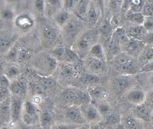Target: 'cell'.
I'll return each mask as SVG.
<instances>
[{"label":"cell","mask_w":153,"mask_h":129,"mask_svg":"<svg viewBox=\"0 0 153 129\" xmlns=\"http://www.w3.org/2000/svg\"><path fill=\"white\" fill-rule=\"evenodd\" d=\"M33 65L40 74L47 76L55 71L58 67V60L51 54L41 52L35 58Z\"/></svg>","instance_id":"cell-1"},{"label":"cell","mask_w":153,"mask_h":129,"mask_svg":"<svg viewBox=\"0 0 153 129\" xmlns=\"http://www.w3.org/2000/svg\"><path fill=\"white\" fill-rule=\"evenodd\" d=\"M112 63L116 68L123 73L132 74L137 71V62L128 54H121L112 60Z\"/></svg>","instance_id":"cell-2"},{"label":"cell","mask_w":153,"mask_h":129,"mask_svg":"<svg viewBox=\"0 0 153 129\" xmlns=\"http://www.w3.org/2000/svg\"><path fill=\"white\" fill-rule=\"evenodd\" d=\"M94 36L91 31H87L80 36L75 43V51L79 56L85 55L90 51L95 44L93 43Z\"/></svg>","instance_id":"cell-3"},{"label":"cell","mask_w":153,"mask_h":129,"mask_svg":"<svg viewBox=\"0 0 153 129\" xmlns=\"http://www.w3.org/2000/svg\"><path fill=\"white\" fill-rule=\"evenodd\" d=\"M22 113H22L23 121L25 124L27 125H32L36 123L37 119H40V118H38V115H37L38 110H37L36 105L30 101H27L25 103Z\"/></svg>","instance_id":"cell-4"},{"label":"cell","mask_w":153,"mask_h":129,"mask_svg":"<svg viewBox=\"0 0 153 129\" xmlns=\"http://www.w3.org/2000/svg\"><path fill=\"white\" fill-rule=\"evenodd\" d=\"M81 110L87 120V123L89 124H98L102 119L99 111L95 105L89 104L82 105L80 106Z\"/></svg>","instance_id":"cell-5"},{"label":"cell","mask_w":153,"mask_h":129,"mask_svg":"<svg viewBox=\"0 0 153 129\" xmlns=\"http://www.w3.org/2000/svg\"><path fill=\"white\" fill-rule=\"evenodd\" d=\"M66 116L72 123L78 124V125H85L87 124V120L82 113L81 108L76 106H70L66 111Z\"/></svg>","instance_id":"cell-6"},{"label":"cell","mask_w":153,"mask_h":129,"mask_svg":"<svg viewBox=\"0 0 153 129\" xmlns=\"http://www.w3.org/2000/svg\"><path fill=\"white\" fill-rule=\"evenodd\" d=\"M23 104L22 98L18 96L13 95L10 97V112H11V119L14 122L19 120L22 112Z\"/></svg>","instance_id":"cell-7"},{"label":"cell","mask_w":153,"mask_h":129,"mask_svg":"<svg viewBox=\"0 0 153 129\" xmlns=\"http://www.w3.org/2000/svg\"><path fill=\"white\" fill-rule=\"evenodd\" d=\"M134 115L140 120L148 122L151 119L152 109L151 105L148 104H142L137 105L133 110Z\"/></svg>","instance_id":"cell-8"},{"label":"cell","mask_w":153,"mask_h":129,"mask_svg":"<svg viewBox=\"0 0 153 129\" xmlns=\"http://www.w3.org/2000/svg\"><path fill=\"white\" fill-rule=\"evenodd\" d=\"M15 26L23 31L31 29L34 25V19L28 13H22L18 15L15 19Z\"/></svg>","instance_id":"cell-9"},{"label":"cell","mask_w":153,"mask_h":129,"mask_svg":"<svg viewBox=\"0 0 153 129\" xmlns=\"http://www.w3.org/2000/svg\"><path fill=\"white\" fill-rule=\"evenodd\" d=\"M126 99L128 101L134 105L143 104L146 99L144 92L141 89L134 88L129 90L126 95Z\"/></svg>","instance_id":"cell-10"},{"label":"cell","mask_w":153,"mask_h":129,"mask_svg":"<svg viewBox=\"0 0 153 129\" xmlns=\"http://www.w3.org/2000/svg\"><path fill=\"white\" fill-rule=\"evenodd\" d=\"M81 23L76 19H70L69 21L63 27L64 34L67 38H73L80 31Z\"/></svg>","instance_id":"cell-11"},{"label":"cell","mask_w":153,"mask_h":129,"mask_svg":"<svg viewBox=\"0 0 153 129\" xmlns=\"http://www.w3.org/2000/svg\"><path fill=\"white\" fill-rule=\"evenodd\" d=\"M86 65L90 71L94 73H100L105 69L104 60L92 56H89L86 59Z\"/></svg>","instance_id":"cell-12"},{"label":"cell","mask_w":153,"mask_h":129,"mask_svg":"<svg viewBox=\"0 0 153 129\" xmlns=\"http://www.w3.org/2000/svg\"><path fill=\"white\" fill-rule=\"evenodd\" d=\"M60 68V74L61 76L67 79L76 77L78 75V73L76 69L73 65L69 64L67 63H64L59 66Z\"/></svg>","instance_id":"cell-13"},{"label":"cell","mask_w":153,"mask_h":129,"mask_svg":"<svg viewBox=\"0 0 153 129\" xmlns=\"http://www.w3.org/2000/svg\"><path fill=\"white\" fill-rule=\"evenodd\" d=\"M62 99L69 104H78L77 89H67L62 94Z\"/></svg>","instance_id":"cell-14"},{"label":"cell","mask_w":153,"mask_h":129,"mask_svg":"<svg viewBox=\"0 0 153 129\" xmlns=\"http://www.w3.org/2000/svg\"><path fill=\"white\" fill-rule=\"evenodd\" d=\"M11 118L10 112V97L3 101L1 103V122H8Z\"/></svg>","instance_id":"cell-15"},{"label":"cell","mask_w":153,"mask_h":129,"mask_svg":"<svg viewBox=\"0 0 153 129\" xmlns=\"http://www.w3.org/2000/svg\"><path fill=\"white\" fill-rule=\"evenodd\" d=\"M123 123L127 129H144L143 124L136 117L128 116L124 118Z\"/></svg>","instance_id":"cell-16"},{"label":"cell","mask_w":153,"mask_h":129,"mask_svg":"<svg viewBox=\"0 0 153 129\" xmlns=\"http://www.w3.org/2000/svg\"><path fill=\"white\" fill-rule=\"evenodd\" d=\"M131 84V78L128 76H121L114 81V86L117 90L121 92L126 89Z\"/></svg>","instance_id":"cell-17"},{"label":"cell","mask_w":153,"mask_h":129,"mask_svg":"<svg viewBox=\"0 0 153 129\" xmlns=\"http://www.w3.org/2000/svg\"><path fill=\"white\" fill-rule=\"evenodd\" d=\"M87 92L91 98L96 99H105L109 97L108 92L99 86H90Z\"/></svg>","instance_id":"cell-18"},{"label":"cell","mask_w":153,"mask_h":129,"mask_svg":"<svg viewBox=\"0 0 153 129\" xmlns=\"http://www.w3.org/2000/svg\"><path fill=\"white\" fill-rule=\"evenodd\" d=\"M148 31L146 30L143 26L137 25L131 27L130 29V36L133 37L134 39H143L148 36Z\"/></svg>","instance_id":"cell-19"},{"label":"cell","mask_w":153,"mask_h":129,"mask_svg":"<svg viewBox=\"0 0 153 129\" xmlns=\"http://www.w3.org/2000/svg\"><path fill=\"white\" fill-rule=\"evenodd\" d=\"M89 7V2L88 1H78L75 8L76 15L78 17L81 19L87 18V14Z\"/></svg>","instance_id":"cell-20"},{"label":"cell","mask_w":153,"mask_h":129,"mask_svg":"<svg viewBox=\"0 0 153 129\" xmlns=\"http://www.w3.org/2000/svg\"><path fill=\"white\" fill-rule=\"evenodd\" d=\"M114 40L117 41L118 43L123 44L126 45L129 43V39L128 35L126 34V30L123 28H118L114 33Z\"/></svg>","instance_id":"cell-21"},{"label":"cell","mask_w":153,"mask_h":129,"mask_svg":"<svg viewBox=\"0 0 153 129\" xmlns=\"http://www.w3.org/2000/svg\"><path fill=\"white\" fill-rule=\"evenodd\" d=\"M96 106L99 111L102 119L104 118L105 120L114 113L110 105L106 104V103H98V104H96Z\"/></svg>","instance_id":"cell-22"},{"label":"cell","mask_w":153,"mask_h":129,"mask_svg":"<svg viewBox=\"0 0 153 129\" xmlns=\"http://www.w3.org/2000/svg\"><path fill=\"white\" fill-rule=\"evenodd\" d=\"M126 46L127 50L130 53H138L143 47V42H140L137 39H132V40H130L129 43Z\"/></svg>","instance_id":"cell-23"},{"label":"cell","mask_w":153,"mask_h":129,"mask_svg":"<svg viewBox=\"0 0 153 129\" xmlns=\"http://www.w3.org/2000/svg\"><path fill=\"white\" fill-rule=\"evenodd\" d=\"M55 21L58 25L60 27H64L66 24L69 21L70 15L68 11L67 10H61V11L58 12L55 15Z\"/></svg>","instance_id":"cell-24"},{"label":"cell","mask_w":153,"mask_h":129,"mask_svg":"<svg viewBox=\"0 0 153 129\" xmlns=\"http://www.w3.org/2000/svg\"><path fill=\"white\" fill-rule=\"evenodd\" d=\"M89 53H90V56H92V57L97 58L98 59H100V60H104L105 57H104V51L103 49H102V46L100 45V44H95L94 45L91 47V49L89 51Z\"/></svg>","instance_id":"cell-25"},{"label":"cell","mask_w":153,"mask_h":129,"mask_svg":"<svg viewBox=\"0 0 153 129\" xmlns=\"http://www.w3.org/2000/svg\"><path fill=\"white\" fill-rule=\"evenodd\" d=\"M127 17L129 20L137 24V25H141L143 24L145 21L144 15L141 13H134L131 11L127 15Z\"/></svg>","instance_id":"cell-26"},{"label":"cell","mask_w":153,"mask_h":129,"mask_svg":"<svg viewBox=\"0 0 153 129\" xmlns=\"http://www.w3.org/2000/svg\"><path fill=\"white\" fill-rule=\"evenodd\" d=\"M13 41V38L10 37L1 36V40H0V49H1V53H4L11 47Z\"/></svg>","instance_id":"cell-27"},{"label":"cell","mask_w":153,"mask_h":129,"mask_svg":"<svg viewBox=\"0 0 153 129\" xmlns=\"http://www.w3.org/2000/svg\"><path fill=\"white\" fill-rule=\"evenodd\" d=\"M79 60V56L75 51H73L71 49L66 48L65 49V62L67 63H75Z\"/></svg>","instance_id":"cell-28"},{"label":"cell","mask_w":153,"mask_h":129,"mask_svg":"<svg viewBox=\"0 0 153 129\" xmlns=\"http://www.w3.org/2000/svg\"><path fill=\"white\" fill-rule=\"evenodd\" d=\"M43 36L46 40L49 41H53L57 37V34L56 30L51 27H45L42 31Z\"/></svg>","instance_id":"cell-29"},{"label":"cell","mask_w":153,"mask_h":129,"mask_svg":"<svg viewBox=\"0 0 153 129\" xmlns=\"http://www.w3.org/2000/svg\"><path fill=\"white\" fill-rule=\"evenodd\" d=\"M80 80H81V81L85 84L92 85L97 84V83L99 82L100 78H98V76L95 75V74H85L83 76H82Z\"/></svg>","instance_id":"cell-30"},{"label":"cell","mask_w":153,"mask_h":129,"mask_svg":"<svg viewBox=\"0 0 153 129\" xmlns=\"http://www.w3.org/2000/svg\"><path fill=\"white\" fill-rule=\"evenodd\" d=\"M40 86L45 89L52 88L56 86V81L52 78H48L47 76H42L39 78Z\"/></svg>","instance_id":"cell-31"},{"label":"cell","mask_w":153,"mask_h":129,"mask_svg":"<svg viewBox=\"0 0 153 129\" xmlns=\"http://www.w3.org/2000/svg\"><path fill=\"white\" fill-rule=\"evenodd\" d=\"M65 49H66V48L65 47H56L52 50L51 54L57 60L63 61L64 62L65 58Z\"/></svg>","instance_id":"cell-32"},{"label":"cell","mask_w":153,"mask_h":129,"mask_svg":"<svg viewBox=\"0 0 153 129\" xmlns=\"http://www.w3.org/2000/svg\"><path fill=\"white\" fill-rule=\"evenodd\" d=\"M98 15L97 11V9L95 8V6L94 5L89 6L88 12L87 14V19L91 24H95L98 20Z\"/></svg>","instance_id":"cell-33"},{"label":"cell","mask_w":153,"mask_h":129,"mask_svg":"<svg viewBox=\"0 0 153 129\" xmlns=\"http://www.w3.org/2000/svg\"><path fill=\"white\" fill-rule=\"evenodd\" d=\"M106 124L113 128L120 124V117L116 113H113L110 117L105 119Z\"/></svg>","instance_id":"cell-34"},{"label":"cell","mask_w":153,"mask_h":129,"mask_svg":"<svg viewBox=\"0 0 153 129\" xmlns=\"http://www.w3.org/2000/svg\"><path fill=\"white\" fill-rule=\"evenodd\" d=\"M31 56V51L26 47H20L18 49V60L25 61L29 59Z\"/></svg>","instance_id":"cell-35"},{"label":"cell","mask_w":153,"mask_h":129,"mask_svg":"<svg viewBox=\"0 0 153 129\" xmlns=\"http://www.w3.org/2000/svg\"><path fill=\"white\" fill-rule=\"evenodd\" d=\"M144 4H144L143 1H139V0L130 1L131 11L134 13H140L143 10Z\"/></svg>","instance_id":"cell-36"},{"label":"cell","mask_w":153,"mask_h":129,"mask_svg":"<svg viewBox=\"0 0 153 129\" xmlns=\"http://www.w3.org/2000/svg\"><path fill=\"white\" fill-rule=\"evenodd\" d=\"M15 17L14 13L9 8H4L1 11V17L4 20L10 21L13 20Z\"/></svg>","instance_id":"cell-37"},{"label":"cell","mask_w":153,"mask_h":129,"mask_svg":"<svg viewBox=\"0 0 153 129\" xmlns=\"http://www.w3.org/2000/svg\"><path fill=\"white\" fill-rule=\"evenodd\" d=\"M80 126L82 125H78V124H74V123H70V124H56L55 126L53 127V129H76L79 128Z\"/></svg>","instance_id":"cell-38"},{"label":"cell","mask_w":153,"mask_h":129,"mask_svg":"<svg viewBox=\"0 0 153 129\" xmlns=\"http://www.w3.org/2000/svg\"><path fill=\"white\" fill-rule=\"evenodd\" d=\"M7 59L10 61L18 60V49L16 47H13L9 49L7 54Z\"/></svg>","instance_id":"cell-39"},{"label":"cell","mask_w":153,"mask_h":129,"mask_svg":"<svg viewBox=\"0 0 153 129\" xmlns=\"http://www.w3.org/2000/svg\"><path fill=\"white\" fill-rule=\"evenodd\" d=\"M51 119L52 115L51 114V113L48 112V111H45V112H43L42 114H41L40 117V121L42 126H46L51 122Z\"/></svg>","instance_id":"cell-40"},{"label":"cell","mask_w":153,"mask_h":129,"mask_svg":"<svg viewBox=\"0 0 153 129\" xmlns=\"http://www.w3.org/2000/svg\"><path fill=\"white\" fill-rule=\"evenodd\" d=\"M19 74V70L17 67L10 66L7 69V77L8 78H15Z\"/></svg>","instance_id":"cell-41"},{"label":"cell","mask_w":153,"mask_h":129,"mask_svg":"<svg viewBox=\"0 0 153 129\" xmlns=\"http://www.w3.org/2000/svg\"><path fill=\"white\" fill-rule=\"evenodd\" d=\"M142 13L143 15L147 17H152L153 15V5L150 3H146L144 4Z\"/></svg>","instance_id":"cell-42"},{"label":"cell","mask_w":153,"mask_h":129,"mask_svg":"<svg viewBox=\"0 0 153 129\" xmlns=\"http://www.w3.org/2000/svg\"><path fill=\"white\" fill-rule=\"evenodd\" d=\"M78 3V1H74V0H67V1H65L63 3V6L65 10L68 11V10H71L72 9H75L77 4Z\"/></svg>","instance_id":"cell-43"},{"label":"cell","mask_w":153,"mask_h":129,"mask_svg":"<svg viewBox=\"0 0 153 129\" xmlns=\"http://www.w3.org/2000/svg\"><path fill=\"white\" fill-rule=\"evenodd\" d=\"M143 27L145 28L147 31L150 33L153 32V17H148L147 19H145L143 22Z\"/></svg>","instance_id":"cell-44"},{"label":"cell","mask_w":153,"mask_h":129,"mask_svg":"<svg viewBox=\"0 0 153 129\" xmlns=\"http://www.w3.org/2000/svg\"><path fill=\"white\" fill-rule=\"evenodd\" d=\"M0 84H1V87H5V88H9L10 86L9 78L6 75H1V79H0Z\"/></svg>","instance_id":"cell-45"},{"label":"cell","mask_w":153,"mask_h":129,"mask_svg":"<svg viewBox=\"0 0 153 129\" xmlns=\"http://www.w3.org/2000/svg\"><path fill=\"white\" fill-rule=\"evenodd\" d=\"M9 88H5V87H1V101L6 100L9 98L10 95Z\"/></svg>","instance_id":"cell-46"},{"label":"cell","mask_w":153,"mask_h":129,"mask_svg":"<svg viewBox=\"0 0 153 129\" xmlns=\"http://www.w3.org/2000/svg\"><path fill=\"white\" fill-rule=\"evenodd\" d=\"M35 7L40 13H43L45 10V2L42 0H38L36 1L34 3Z\"/></svg>","instance_id":"cell-47"},{"label":"cell","mask_w":153,"mask_h":129,"mask_svg":"<svg viewBox=\"0 0 153 129\" xmlns=\"http://www.w3.org/2000/svg\"><path fill=\"white\" fill-rule=\"evenodd\" d=\"M146 60H153V45L149 47L145 54Z\"/></svg>","instance_id":"cell-48"},{"label":"cell","mask_w":153,"mask_h":129,"mask_svg":"<svg viewBox=\"0 0 153 129\" xmlns=\"http://www.w3.org/2000/svg\"><path fill=\"white\" fill-rule=\"evenodd\" d=\"M110 29V26L109 25V23L107 22H105L102 23V25L100 26V30H101V31L102 33H104V34H108Z\"/></svg>","instance_id":"cell-49"},{"label":"cell","mask_w":153,"mask_h":129,"mask_svg":"<svg viewBox=\"0 0 153 129\" xmlns=\"http://www.w3.org/2000/svg\"><path fill=\"white\" fill-rule=\"evenodd\" d=\"M142 72H153V61L148 63L143 66L141 69Z\"/></svg>","instance_id":"cell-50"},{"label":"cell","mask_w":153,"mask_h":129,"mask_svg":"<svg viewBox=\"0 0 153 129\" xmlns=\"http://www.w3.org/2000/svg\"><path fill=\"white\" fill-rule=\"evenodd\" d=\"M89 129H107V128H105L103 126L100 125L99 124H90Z\"/></svg>","instance_id":"cell-51"},{"label":"cell","mask_w":153,"mask_h":129,"mask_svg":"<svg viewBox=\"0 0 153 129\" xmlns=\"http://www.w3.org/2000/svg\"><path fill=\"white\" fill-rule=\"evenodd\" d=\"M148 104L150 105H153V90L150 92L147 97Z\"/></svg>","instance_id":"cell-52"},{"label":"cell","mask_w":153,"mask_h":129,"mask_svg":"<svg viewBox=\"0 0 153 129\" xmlns=\"http://www.w3.org/2000/svg\"><path fill=\"white\" fill-rule=\"evenodd\" d=\"M146 40L149 43H153V32L150 33V34L146 36Z\"/></svg>","instance_id":"cell-53"},{"label":"cell","mask_w":153,"mask_h":129,"mask_svg":"<svg viewBox=\"0 0 153 129\" xmlns=\"http://www.w3.org/2000/svg\"><path fill=\"white\" fill-rule=\"evenodd\" d=\"M89 126H90V124H85V125L80 126L79 128H78L76 129H89Z\"/></svg>","instance_id":"cell-54"},{"label":"cell","mask_w":153,"mask_h":129,"mask_svg":"<svg viewBox=\"0 0 153 129\" xmlns=\"http://www.w3.org/2000/svg\"><path fill=\"white\" fill-rule=\"evenodd\" d=\"M19 129H32V128L29 125H27V124H23V125H22Z\"/></svg>","instance_id":"cell-55"},{"label":"cell","mask_w":153,"mask_h":129,"mask_svg":"<svg viewBox=\"0 0 153 129\" xmlns=\"http://www.w3.org/2000/svg\"><path fill=\"white\" fill-rule=\"evenodd\" d=\"M113 129H127V128H126V126H124L123 124H119V125L116 126V127H114V128Z\"/></svg>","instance_id":"cell-56"},{"label":"cell","mask_w":153,"mask_h":129,"mask_svg":"<svg viewBox=\"0 0 153 129\" xmlns=\"http://www.w3.org/2000/svg\"><path fill=\"white\" fill-rule=\"evenodd\" d=\"M1 129H10L8 127H7V126H3Z\"/></svg>","instance_id":"cell-57"},{"label":"cell","mask_w":153,"mask_h":129,"mask_svg":"<svg viewBox=\"0 0 153 129\" xmlns=\"http://www.w3.org/2000/svg\"><path fill=\"white\" fill-rule=\"evenodd\" d=\"M150 81H151V83L153 84V76H152L151 78H150Z\"/></svg>","instance_id":"cell-58"},{"label":"cell","mask_w":153,"mask_h":129,"mask_svg":"<svg viewBox=\"0 0 153 129\" xmlns=\"http://www.w3.org/2000/svg\"><path fill=\"white\" fill-rule=\"evenodd\" d=\"M151 129H153V123L152 124V125H151Z\"/></svg>","instance_id":"cell-59"}]
</instances>
